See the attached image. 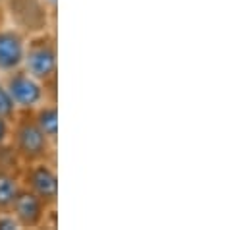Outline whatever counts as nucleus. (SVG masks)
Masks as SVG:
<instances>
[{
  "instance_id": "obj_14",
  "label": "nucleus",
  "mask_w": 249,
  "mask_h": 230,
  "mask_svg": "<svg viewBox=\"0 0 249 230\" xmlns=\"http://www.w3.org/2000/svg\"><path fill=\"white\" fill-rule=\"evenodd\" d=\"M49 4H51V8H54V10H58V0H47Z\"/></svg>"
},
{
  "instance_id": "obj_4",
  "label": "nucleus",
  "mask_w": 249,
  "mask_h": 230,
  "mask_svg": "<svg viewBox=\"0 0 249 230\" xmlns=\"http://www.w3.org/2000/svg\"><path fill=\"white\" fill-rule=\"evenodd\" d=\"M19 182L23 188L41 197L49 207L58 205L60 197V182L56 161H37L23 165L19 171Z\"/></svg>"
},
{
  "instance_id": "obj_1",
  "label": "nucleus",
  "mask_w": 249,
  "mask_h": 230,
  "mask_svg": "<svg viewBox=\"0 0 249 230\" xmlns=\"http://www.w3.org/2000/svg\"><path fill=\"white\" fill-rule=\"evenodd\" d=\"M8 145L21 165L37 161H56L58 147L41 132L31 111H18L10 122Z\"/></svg>"
},
{
  "instance_id": "obj_5",
  "label": "nucleus",
  "mask_w": 249,
  "mask_h": 230,
  "mask_svg": "<svg viewBox=\"0 0 249 230\" xmlns=\"http://www.w3.org/2000/svg\"><path fill=\"white\" fill-rule=\"evenodd\" d=\"M0 83L12 97L18 111H33L45 103V87L39 79L29 76L23 68L0 74Z\"/></svg>"
},
{
  "instance_id": "obj_8",
  "label": "nucleus",
  "mask_w": 249,
  "mask_h": 230,
  "mask_svg": "<svg viewBox=\"0 0 249 230\" xmlns=\"http://www.w3.org/2000/svg\"><path fill=\"white\" fill-rule=\"evenodd\" d=\"M41 132L58 147V103L45 101L31 111Z\"/></svg>"
},
{
  "instance_id": "obj_11",
  "label": "nucleus",
  "mask_w": 249,
  "mask_h": 230,
  "mask_svg": "<svg viewBox=\"0 0 249 230\" xmlns=\"http://www.w3.org/2000/svg\"><path fill=\"white\" fill-rule=\"evenodd\" d=\"M0 230H19L18 221L12 217L10 211H0Z\"/></svg>"
},
{
  "instance_id": "obj_13",
  "label": "nucleus",
  "mask_w": 249,
  "mask_h": 230,
  "mask_svg": "<svg viewBox=\"0 0 249 230\" xmlns=\"http://www.w3.org/2000/svg\"><path fill=\"white\" fill-rule=\"evenodd\" d=\"M6 25V18H4V8H2V0H0V27Z\"/></svg>"
},
{
  "instance_id": "obj_7",
  "label": "nucleus",
  "mask_w": 249,
  "mask_h": 230,
  "mask_svg": "<svg viewBox=\"0 0 249 230\" xmlns=\"http://www.w3.org/2000/svg\"><path fill=\"white\" fill-rule=\"evenodd\" d=\"M27 37L12 25L0 27V74L21 68Z\"/></svg>"
},
{
  "instance_id": "obj_10",
  "label": "nucleus",
  "mask_w": 249,
  "mask_h": 230,
  "mask_svg": "<svg viewBox=\"0 0 249 230\" xmlns=\"http://www.w3.org/2000/svg\"><path fill=\"white\" fill-rule=\"evenodd\" d=\"M16 113H18V109H16V105H14L12 97L8 95V91L4 89V85L0 83V116L12 122V120H14V116H16Z\"/></svg>"
},
{
  "instance_id": "obj_6",
  "label": "nucleus",
  "mask_w": 249,
  "mask_h": 230,
  "mask_svg": "<svg viewBox=\"0 0 249 230\" xmlns=\"http://www.w3.org/2000/svg\"><path fill=\"white\" fill-rule=\"evenodd\" d=\"M49 209L51 207L41 197H37L33 192H29L23 186H19V190L10 205V213L18 221L19 229H43Z\"/></svg>"
},
{
  "instance_id": "obj_12",
  "label": "nucleus",
  "mask_w": 249,
  "mask_h": 230,
  "mask_svg": "<svg viewBox=\"0 0 249 230\" xmlns=\"http://www.w3.org/2000/svg\"><path fill=\"white\" fill-rule=\"evenodd\" d=\"M8 135H10V120L0 116V147L8 143Z\"/></svg>"
},
{
  "instance_id": "obj_9",
  "label": "nucleus",
  "mask_w": 249,
  "mask_h": 230,
  "mask_svg": "<svg viewBox=\"0 0 249 230\" xmlns=\"http://www.w3.org/2000/svg\"><path fill=\"white\" fill-rule=\"evenodd\" d=\"M19 171L21 169L0 167V211H10V205H12L16 193H18V190L21 186Z\"/></svg>"
},
{
  "instance_id": "obj_3",
  "label": "nucleus",
  "mask_w": 249,
  "mask_h": 230,
  "mask_svg": "<svg viewBox=\"0 0 249 230\" xmlns=\"http://www.w3.org/2000/svg\"><path fill=\"white\" fill-rule=\"evenodd\" d=\"M21 68L41 83L58 77V39L56 29L29 35Z\"/></svg>"
},
{
  "instance_id": "obj_2",
  "label": "nucleus",
  "mask_w": 249,
  "mask_h": 230,
  "mask_svg": "<svg viewBox=\"0 0 249 230\" xmlns=\"http://www.w3.org/2000/svg\"><path fill=\"white\" fill-rule=\"evenodd\" d=\"M6 25L21 31L25 37L56 29V12L47 0H2Z\"/></svg>"
}]
</instances>
